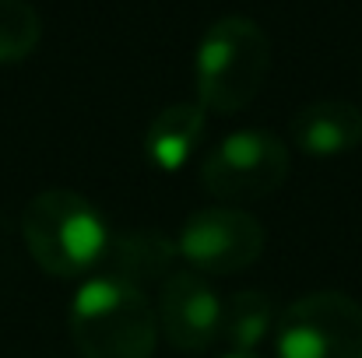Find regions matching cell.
I'll list each match as a JSON object with an SVG mask.
<instances>
[{
  "label": "cell",
  "mask_w": 362,
  "mask_h": 358,
  "mask_svg": "<svg viewBox=\"0 0 362 358\" xmlns=\"http://www.w3.org/2000/svg\"><path fill=\"white\" fill-rule=\"evenodd\" d=\"M21 236L32 260L49 278L95 274L113 239L99 208L88 197L64 186L42 190L28 201L21 215Z\"/></svg>",
  "instance_id": "1"
},
{
  "label": "cell",
  "mask_w": 362,
  "mask_h": 358,
  "mask_svg": "<svg viewBox=\"0 0 362 358\" xmlns=\"http://www.w3.org/2000/svg\"><path fill=\"white\" fill-rule=\"evenodd\" d=\"M71 338L81 358H151L158 320L148 295L113 274H92L71 299Z\"/></svg>",
  "instance_id": "2"
},
{
  "label": "cell",
  "mask_w": 362,
  "mask_h": 358,
  "mask_svg": "<svg viewBox=\"0 0 362 358\" xmlns=\"http://www.w3.org/2000/svg\"><path fill=\"white\" fill-rule=\"evenodd\" d=\"M271 71L267 32L243 14L218 18L197 46V102L208 113L236 117L246 109Z\"/></svg>",
  "instance_id": "3"
},
{
  "label": "cell",
  "mask_w": 362,
  "mask_h": 358,
  "mask_svg": "<svg viewBox=\"0 0 362 358\" xmlns=\"http://www.w3.org/2000/svg\"><path fill=\"white\" fill-rule=\"evenodd\" d=\"M278 358H362V306L341 292L296 299L274 323Z\"/></svg>",
  "instance_id": "4"
},
{
  "label": "cell",
  "mask_w": 362,
  "mask_h": 358,
  "mask_svg": "<svg viewBox=\"0 0 362 358\" xmlns=\"http://www.w3.org/2000/svg\"><path fill=\"white\" fill-rule=\"evenodd\" d=\"M288 165L292 158L281 137L271 130H236L208 151L201 183L218 201H260L281 190Z\"/></svg>",
  "instance_id": "5"
},
{
  "label": "cell",
  "mask_w": 362,
  "mask_h": 358,
  "mask_svg": "<svg viewBox=\"0 0 362 358\" xmlns=\"http://www.w3.org/2000/svg\"><path fill=\"white\" fill-rule=\"evenodd\" d=\"M264 225L240 208H208L187 218L176 249L194 267V274H240L264 253Z\"/></svg>",
  "instance_id": "6"
},
{
  "label": "cell",
  "mask_w": 362,
  "mask_h": 358,
  "mask_svg": "<svg viewBox=\"0 0 362 358\" xmlns=\"http://www.w3.org/2000/svg\"><path fill=\"white\" fill-rule=\"evenodd\" d=\"M218 309L222 295L194 270H176L158 285V334L176 352L211 348L218 341Z\"/></svg>",
  "instance_id": "7"
},
{
  "label": "cell",
  "mask_w": 362,
  "mask_h": 358,
  "mask_svg": "<svg viewBox=\"0 0 362 358\" xmlns=\"http://www.w3.org/2000/svg\"><path fill=\"white\" fill-rule=\"evenodd\" d=\"M292 141L299 151L331 158L362 144V109L341 99H320L292 117Z\"/></svg>",
  "instance_id": "8"
},
{
  "label": "cell",
  "mask_w": 362,
  "mask_h": 358,
  "mask_svg": "<svg viewBox=\"0 0 362 358\" xmlns=\"http://www.w3.org/2000/svg\"><path fill=\"white\" fill-rule=\"evenodd\" d=\"M176 260H180V249L173 239L155 229H137V232H123V236L110 239L106 260L95 274H113L144 292L148 281L162 285L169 274H176Z\"/></svg>",
  "instance_id": "9"
},
{
  "label": "cell",
  "mask_w": 362,
  "mask_h": 358,
  "mask_svg": "<svg viewBox=\"0 0 362 358\" xmlns=\"http://www.w3.org/2000/svg\"><path fill=\"white\" fill-rule=\"evenodd\" d=\"M208 126V109L201 102H173L148 123L144 155L162 172H180L197 151Z\"/></svg>",
  "instance_id": "10"
},
{
  "label": "cell",
  "mask_w": 362,
  "mask_h": 358,
  "mask_svg": "<svg viewBox=\"0 0 362 358\" xmlns=\"http://www.w3.org/2000/svg\"><path fill=\"white\" fill-rule=\"evenodd\" d=\"M271 323H274V302L264 292H253V288L233 292L222 299V309H218V341L233 355H250L267 338Z\"/></svg>",
  "instance_id": "11"
},
{
  "label": "cell",
  "mask_w": 362,
  "mask_h": 358,
  "mask_svg": "<svg viewBox=\"0 0 362 358\" xmlns=\"http://www.w3.org/2000/svg\"><path fill=\"white\" fill-rule=\"evenodd\" d=\"M42 18L28 0H0V64H18L35 53Z\"/></svg>",
  "instance_id": "12"
},
{
  "label": "cell",
  "mask_w": 362,
  "mask_h": 358,
  "mask_svg": "<svg viewBox=\"0 0 362 358\" xmlns=\"http://www.w3.org/2000/svg\"><path fill=\"white\" fill-rule=\"evenodd\" d=\"M226 358H260V355H257V352H250V355H233V352H229Z\"/></svg>",
  "instance_id": "13"
},
{
  "label": "cell",
  "mask_w": 362,
  "mask_h": 358,
  "mask_svg": "<svg viewBox=\"0 0 362 358\" xmlns=\"http://www.w3.org/2000/svg\"><path fill=\"white\" fill-rule=\"evenodd\" d=\"M359 78H362V60H359Z\"/></svg>",
  "instance_id": "14"
}]
</instances>
